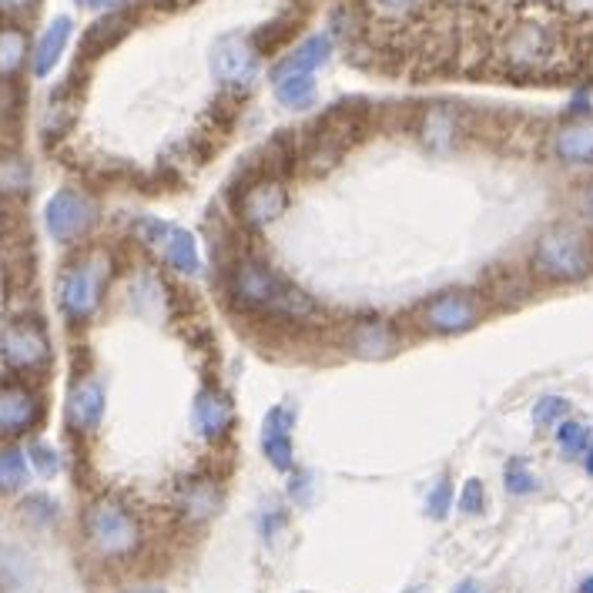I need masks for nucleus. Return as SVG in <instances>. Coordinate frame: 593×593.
I'll return each mask as SVG.
<instances>
[{"instance_id":"nucleus-1","label":"nucleus","mask_w":593,"mask_h":593,"mask_svg":"<svg viewBox=\"0 0 593 593\" xmlns=\"http://www.w3.org/2000/svg\"><path fill=\"white\" fill-rule=\"evenodd\" d=\"M567 27L547 11H516L490 37V57L510 78H550L570 64Z\"/></svg>"},{"instance_id":"nucleus-2","label":"nucleus","mask_w":593,"mask_h":593,"mask_svg":"<svg viewBox=\"0 0 593 593\" xmlns=\"http://www.w3.org/2000/svg\"><path fill=\"white\" fill-rule=\"evenodd\" d=\"M228 299L235 309L255 318H279V322H302L315 318L318 309L309 295H302L292 282H286L266 258L242 255L228 269Z\"/></svg>"},{"instance_id":"nucleus-3","label":"nucleus","mask_w":593,"mask_h":593,"mask_svg":"<svg viewBox=\"0 0 593 593\" xmlns=\"http://www.w3.org/2000/svg\"><path fill=\"white\" fill-rule=\"evenodd\" d=\"M530 276L544 286H577L593 276V232L550 222L530 245Z\"/></svg>"},{"instance_id":"nucleus-4","label":"nucleus","mask_w":593,"mask_h":593,"mask_svg":"<svg viewBox=\"0 0 593 593\" xmlns=\"http://www.w3.org/2000/svg\"><path fill=\"white\" fill-rule=\"evenodd\" d=\"M85 540L101 560H127L142 547V519L114 496H101L85 510Z\"/></svg>"},{"instance_id":"nucleus-5","label":"nucleus","mask_w":593,"mask_h":593,"mask_svg":"<svg viewBox=\"0 0 593 593\" xmlns=\"http://www.w3.org/2000/svg\"><path fill=\"white\" fill-rule=\"evenodd\" d=\"M111 279V258L108 251H88L81 255L75 266L64 269L60 282H57V295H60V309L71 322H85L98 312L104 286Z\"/></svg>"},{"instance_id":"nucleus-6","label":"nucleus","mask_w":593,"mask_h":593,"mask_svg":"<svg viewBox=\"0 0 593 593\" xmlns=\"http://www.w3.org/2000/svg\"><path fill=\"white\" fill-rule=\"evenodd\" d=\"M289 212V188L276 175H258L235 194V219L248 232H266Z\"/></svg>"},{"instance_id":"nucleus-7","label":"nucleus","mask_w":593,"mask_h":593,"mask_svg":"<svg viewBox=\"0 0 593 593\" xmlns=\"http://www.w3.org/2000/svg\"><path fill=\"white\" fill-rule=\"evenodd\" d=\"M483 312H486L483 295H477L470 289H449V292L433 295L419 309V325L433 336H463L480 325Z\"/></svg>"},{"instance_id":"nucleus-8","label":"nucleus","mask_w":593,"mask_h":593,"mask_svg":"<svg viewBox=\"0 0 593 593\" xmlns=\"http://www.w3.org/2000/svg\"><path fill=\"white\" fill-rule=\"evenodd\" d=\"M138 238L155 248L168 266L181 276H198V269H202V255H198V242L188 228L181 225H168L161 219H142L135 225Z\"/></svg>"},{"instance_id":"nucleus-9","label":"nucleus","mask_w":593,"mask_h":593,"mask_svg":"<svg viewBox=\"0 0 593 593\" xmlns=\"http://www.w3.org/2000/svg\"><path fill=\"white\" fill-rule=\"evenodd\" d=\"M209 68L222 88L245 91L258 75V51L245 34H225L209 51Z\"/></svg>"},{"instance_id":"nucleus-10","label":"nucleus","mask_w":593,"mask_h":593,"mask_svg":"<svg viewBox=\"0 0 593 593\" xmlns=\"http://www.w3.org/2000/svg\"><path fill=\"white\" fill-rule=\"evenodd\" d=\"M0 356L14 372H37L51 362V339L34 318H14L0 336Z\"/></svg>"},{"instance_id":"nucleus-11","label":"nucleus","mask_w":593,"mask_h":593,"mask_svg":"<svg viewBox=\"0 0 593 593\" xmlns=\"http://www.w3.org/2000/svg\"><path fill=\"white\" fill-rule=\"evenodd\" d=\"M44 419V400L41 392L21 379L0 382V439L27 436Z\"/></svg>"},{"instance_id":"nucleus-12","label":"nucleus","mask_w":593,"mask_h":593,"mask_svg":"<svg viewBox=\"0 0 593 593\" xmlns=\"http://www.w3.org/2000/svg\"><path fill=\"white\" fill-rule=\"evenodd\" d=\"M44 225H47V235L54 242H75V238H81L94 225L91 198L75 191V188H60L47 202V209H44Z\"/></svg>"},{"instance_id":"nucleus-13","label":"nucleus","mask_w":593,"mask_h":593,"mask_svg":"<svg viewBox=\"0 0 593 593\" xmlns=\"http://www.w3.org/2000/svg\"><path fill=\"white\" fill-rule=\"evenodd\" d=\"M550 155L563 168L590 171L593 168V114H577V118L560 121L550 135Z\"/></svg>"},{"instance_id":"nucleus-14","label":"nucleus","mask_w":593,"mask_h":593,"mask_svg":"<svg viewBox=\"0 0 593 593\" xmlns=\"http://www.w3.org/2000/svg\"><path fill=\"white\" fill-rule=\"evenodd\" d=\"M222 503H225V493H222L219 480L209 477V473L184 477L175 486V510L188 523H209L212 516H219Z\"/></svg>"},{"instance_id":"nucleus-15","label":"nucleus","mask_w":593,"mask_h":593,"mask_svg":"<svg viewBox=\"0 0 593 593\" xmlns=\"http://www.w3.org/2000/svg\"><path fill=\"white\" fill-rule=\"evenodd\" d=\"M292 426H295V410L292 406H272L266 413V423H261V452L266 459L289 473L295 467V446H292Z\"/></svg>"},{"instance_id":"nucleus-16","label":"nucleus","mask_w":593,"mask_h":593,"mask_svg":"<svg viewBox=\"0 0 593 593\" xmlns=\"http://www.w3.org/2000/svg\"><path fill=\"white\" fill-rule=\"evenodd\" d=\"M235 423V406L232 400L222 392V389H202L194 395V406H191V426L194 433L215 443V439H225L228 429Z\"/></svg>"},{"instance_id":"nucleus-17","label":"nucleus","mask_w":593,"mask_h":593,"mask_svg":"<svg viewBox=\"0 0 593 593\" xmlns=\"http://www.w3.org/2000/svg\"><path fill=\"white\" fill-rule=\"evenodd\" d=\"M343 343L359 359H389L400 349V333L382 318H359L346 328Z\"/></svg>"},{"instance_id":"nucleus-18","label":"nucleus","mask_w":593,"mask_h":593,"mask_svg":"<svg viewBox=\"0 0 593 593\" xmlns=\"http://www.w3.org/2000/svg\"><path fill=\"white\" fill-rule=\"evenodd\" d=\"M104 419V385L94 376H85L71 385L68 395V423L78 433H94Z\"/></svg>"},{"instance_id":"nucleus-19","label":"nucleus","mask_w":593,"mask_h":593,"mask_svg":"<svg viewBox=\"0 0 593 593\" xmlns=\"http://www.w3.org/2000/svg\"><path fill=\"white\" fill-rule=\"evenodd\" d=\"M459 142V114L449 104H433L419 118V145L433 155L452 152Z\"/></svg>"},{"instance_id":"nucleus-20","label":"nucleus","mask_w":593,"mask_h":593,"mask_svg":"<svg viewBox=\"0 0 593 593\" xmlns=\"http://www.w3.org/2000/svg\"><path fill=\"white\" fill-rule=\"evenodd\" d=\"M328 57H333V37H328V34H312L302 44H295L276 64L272 78H282V75H315L318 68H325Z\"/></svg>"},{"instance_id":"nucleus-21","label":"nucleus","mask_w":593,"mask_h":593,"mask_svg":"<svg viewBox=\"0 0 593 593\" xmlns=\"http://www.w3.org/2000/svg\"><path fill=\"white\" fill-rule=\"evenodd\" d=\"M71 18H54L51 24H47V31L41 34V41H37V47H34V75L37 78H44V75H51L54 71V64L60 60V54H64V47H68V41H71Z\"/></svg>"},{"instance_id":"nucleus-22","label":"nucleus","mask_w":593,"mask_h":593,"mask_svg":"<svg viewBox=\"0 0 593 593\" xmlns=\"http://www.w3.org/2000/svg\"><path fill=\"white\" fill-rule=\"evenodd\" d=\"M272 88H276V98L279 104L292 108V111H305L315 104V75H282V78H272Z\"/></svg>"},{"instance_id":"nucleus-23","label":"nucleus","mask_w":593,"mask_h":593,"mask_svg":"<svg viewBox=\"0 0 593 593\" xmlns=\"http://www.w3.org/2000/svg\"><path fill=\"white\" fill-rule=\"evenodd\" d=\"M31 184H34V175H31L27 158L18 152H0V194L21 198L31 191Z\"/></svg>"},{"instance_id":"nucleus-24","label":"nucleus","mask_w":593,"mask_h":593,"mask_svg":"<svg viewBox=\"0 0 593 593\" xmlns=\"http://www.w3.org/2000/svg\"><path fill=\"white\" fill-rule=\"evenodd\" d=\"M359 4L376 24H406L423 11L426 0H359Z\"/></svg>"},{"instance_id":"nucleus-25","label":"nucleus","mask_w":593,"mask_h":593,"mask_svg":"<svg viewBox=\"0 0 593 593\" xmlns=\"http://www.w3.org/2000/svg\"><path fill=\"white\" fill-rule=\"evenodd\" d=\"M31 580V557L18 547H0V593H14Z\"/></svg>"},{"instance_id":"nucleus-26","label":"nucleus","mask_w":593,"mask_h":593,"mask_svg":"<svg viewBox=\"0 0 593 593\" xmlns=\"http://www.w3.org/2000/svg\"><path fill=\"white\" fill-rule=\"evenodd\" d=\"M27 57V34L21 27H0V78L14 75Z\"/></svg>"},{"instance_id":"nucleus-27","label":"nucleus","mask_w":593,"mask_h":593,"mask_svg":"<svg viewBox=\"0 0 593 593\" xmlns=\"http://www.w3.org/2000/svg\"><path fill=\"white\" fill-rule=\"evenodd\" d=\"M24 483H27V452H21L18 446L0 449V496L18 493Z\"/></svg>"},{"instance_id":"nucleus-28","label":"nucleus","mask_w":593,"mask_h":593,"mask_svg":"<svg viewBox=\"0 0 593 593\" xmlns=\"http://www.w3.org/2000/svg\"><path fill=\"white\" fill-rule=\"evenodd\" d=\"M553 439H557V449H560L567 459H577V456H583V452H586V446L593 443V433H590V426H586V423L563 419V423L557 426Z\"/></svg>"},{"instance_id":"nucleus-29","label":"nucleus","mask_w":593,"mask_h":593,"mask_svg":"<svg viewBox=\"0 0 593 593\" xmlns=\"http://www.w3.org/2000/svg\"><path fill=\"white\" fill-rule=\"evenodd\" d=\"M503 486H506L510 496H526V493H537L540 480H537V473L530 470L526 459L513 456L506 463V470H503Z\"/></svg>"},{"instance_id":"nucleus-30","label":"nucleus","mask_w":593,"mask_h":593,"mask_svg":"<svg viewBox=\"0 0 593 593\" xmlns=\"http://www.w3.org/2000/svg\"><path fill=\"white\" fill-rule=\"evenodd\" d=\"M570 400H563V395H540L537 406H534V426L540 429H557L563 419H570Z\"/></svg>"},{"instance_id":"nucleus-31","label":"nucleus","mask_w":593,"mask_h":593,"mask_svg":"<svg viewBox=\"0 0 593 593\" xmlns=\"http://www.w3.org/2000/svg\"><path fill=\"white\" fill-rule=\"evenodd\" d=\"M449 506H452V483H449V477H439V483L429 490V496H426V513L433 516V519H446L449 516Z\"/></svg>"},{"instance_id":"nucleus-32","label":"nucleus","mask_w":593,"mask_h":593,"mask_svg":"<svg viewBox=\"0 0 593 593\" xmlns=\"http://www.w3.org/2000/svg\"><path fill=\"white\" fill-rule=\"evenodd\" d=\"M282 526H286V513L276 503H269L266 513H258V534L266 544H276V537L282 534Z\"/></svg>"},{"instance_id":"nucleus-33","label":"nucleus","mask_w":593,"mask_h":593,"mask_svg":"<svg viewBox=\"0 0 593 593\" xmlns=\"http://www.w3.org/2000/svg\"><path fill=\"white\" fill-rule=\"evenodd\" d=\"M27 459H31L34 470H37L41 477H54V473L60 470V459H57V452H54L47 443H34V446L27 449Z\"/></svg>"},{"instance_id":"nucleus-34","label":"nucleus","mask_w":593,"mask_h":593,"mask_svg":"<svg viewBox=\"0 0 593 593\" xmlns=\"http://www.w3.org/2000/svg\"><path fill=\"white\" fill-rule=\"evenodd\" d=\"M483 506H486V486L480 480H467L463 496H459V510L467 516H477V513H483Z\"/></svg>"},{"instance_id":"nucleus-35","label":"nucleus","mask_w":593,"mask_h":593,"mask_svg":"<svg viewBox=\"0 0 593 593\" xmlns=\"http://www.w3.org/2000/svg\"><path fill=\"white\" fill-rule=\"evenodd\" d=\"M24 513H27L31 519H37V523H54L57 506H54L51 500H44V496H34V500L24 503Z\"/></svg>"},{"instance_id":"nucleus-36","label":"nucleus","mask_w":593,"mask_h":593,"mask_svg":"<svg viewBox=\"0 0 593 593\" xmlns=\"http://www.w3.org/2000/svg\"><path fill=\"white\" fill-rule=\"evenodd\" d=\"M309 496H312V477H309L305 470L292 473V477H289V500L309 503Z\"/></svg>"},{"instance_id":"nucleus-37","label":"nucleus","mask_w":593,"mask_h":593,"mask_svg":"<svg viewBox=\"0 0 593 593\" xmlns=\"http://www.w3.org/2000/svg\"><path fill=\"white\" fill-rule=\"evenodd\" d=\"M580 219H583V228L593 232V181H586L580 191Z\"/></svg>"},{"instance_id":"nucleus-38","label":"nucleus","mask_w":593,"mask_h":593,"mask_svg":"<svg viewBox=\"0 0 593 593\" xmlns=\"http://www.w3.org/2000/svg\"><path fill=\"white\" fill-rule=\"evenodd\" d=\"M34 8V0H0V14H24Z\"/></svg>"},{"instance_id":"nucleus-39","label":"nucleus","mask_w":593,"mask_h":593,"mask_svg":"<svg viewBox=\"0 0 593 593\" xmlns=\"http://www.w3.org/2000/svg\"><path fill=\"white\" fill-rule=\"evenodd\" d=\"M452 593H486L477 580H463V583H456L452 586Z\"/></svg>"},{"instance_id":"nucleus-40","label":"nucleus","mask_w":593,"mask_h":593,"mask_svg":"<svg viewBox=\"0 0 593 593\" xmlns=\"http://www.w3.org/2000/svg\"><path fill=\"white\" fill-rule=\"evenodd\" d=\"M583 470L593 477V443H590V446H586V452H583Z\"/></svg>"},{"instance_id":"nucleus-41","label":"nucleus","mask_w":593,"mask_h":593,"mask_svg":"<svg viewBox=\"0 0 593 593\" xmlns=\"http://www.w3.org/2000/svg\"><path fill=\"white\" fill-rule=\"evenodd\" d=\"M577 593H593V573L580 583V590H577Z\"/></svg>"},{"instance_id":"nucleus-42","label":"nucleus","mask_w":593,"mask_h":593,"mask_svg":"<svg viewBox=\"0 0 593 593\" xmlns=\"http://www.w3.org/2000/svg\"><path fill=\"white\" fill-rule=\"evenodd\" d=\"M91 8H111V4H118V0H88Z\"/></svg>"},{"instance_id":"nucleus-43","label":"nucleus","mask_w":593,"mask_h":593,"mask_svg":"<svg viewBox=\"0 0 593 593\" xmlns=\"http://www.w3.org/2000/svg\"><path fill=\"white\" fill-rule=\"evenodd\" d=\"M127 593H165V590H158V586H142V590H127Z\"/></svg>"}]
</instances>
